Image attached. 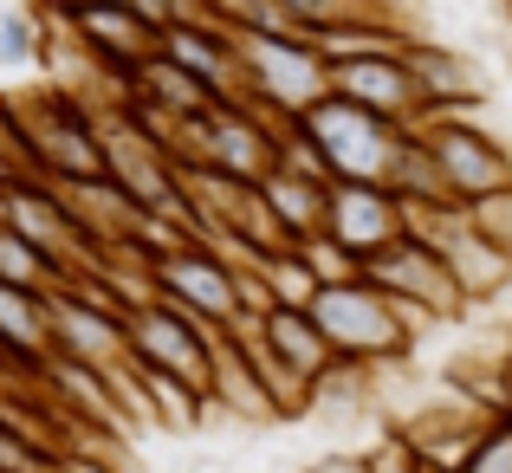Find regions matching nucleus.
I'll use <instances>...</instances> for the list:
<instances>
[{
  "label": "nucleus",
  "instance_id": "1",
  "mask_svg": "<svg viewBox=\"0 0 512 473\" xmlns=\"http://www.w3.org/2000/svg\"><path fill=\"white\" fill-rule=\"evenodd\" d=\"M305 312L318 318L325 344L338 350L344 363H402V357H415V344H422V324L402 312L389 292H376L363 273L338 279V286H318Z\"/></svg>",
  "mask_w": 512,
  "mask_h": 473
},
{
  "label": "nucleus",
  "instance_id": "2",
  "mask_svg": "<svg viewBox=\"0 0 512 473\" xmlns=\"http://www.w3.org/2000/svg\"><path fill=\"white\" fill-rule=\"evenodd\" d=\"M234 46H240L247 104H260V111L305 117L331 91V65L305 33H247V26H234Z\"/></svg>",
  "mask_w": 512,
  "mask_h": 473
},
{
  "label": "nucleus",
  "instance_id": "3",
  "mask_svg": "<svg viewBox=\"0 0 512 473\" xmlns=\"http://www.w3.org/2000/svg\"><path fill=\"white\" fill-rule=\"evenodd\" d=\"M363 279H370L376 292H389V299L422 324V331H428V324L467 318V299H461V286H454L448 260H441L422 234H409V227H402L396 240H383L376 253H363Z\"/></svg>",
  "mask_w": 512,
  "mask_h": 473
},
{
  "label": "nucleus",
  "instance_id": "4",
  "mask_svg": "<svg viewBox=\"0 0 512 473\" xmlns=\"http://www.w3.org/2000/svg\"><path fill=\"white\" fill-rule=\"evenodd\" d=\"M299 124H305V137L318 143V156H325V169L338 175V182H383L396 150H402V137H409L402 124L363 111V104L338 98V91H325Z\"/></svg>",
  "mask_w": 512,
  "mask_h": 473
},
{
  "label": "nucleus",
  "instance_id": "5",
  "mask_svg": "<svg viewBox=\"0 0 512 473\" xmlns=\"http://www.w3.org/2000/svg\"><path fill=\"white\" fill-rule=\"evenodd\" d=\"M409 130L428 143V156L441 162L454 201H480V195H493V188L512 182V150H506L500 130L480 124V111H428V117H415Z\"/></svg>",
  "mask_w": 512,
  "mask_h": 473
},
{
  "label": "nucleus",
  "instance_id": "6",
  "mask_svg": "<svg viewBox=\"0 0 512 473\" xmlns=\"http://www.w3.org/2000/svg\"><path fill=\"white\" fill-rule=\"evenodd\" d=\"M46 331H52V357L98 363V370H124L130 363V312H117L85 279L46 292Z\"/></svg>",
  "mask_w": 512,
  "mask_h": 473
},
{
  "label": "nucleus",
  "instance_id": "7",
  "mask_svg": "<svg viewBox=\"0 0 512 473\" xmlns=\"http://www.w3.org/2000/svg\"><path fill=\"white\" fill-rule=\"evenodd\" d=\"M156 299L182 305L188 318H201L208 331H234L247 318V299H240V273L208 247V240H182L175 253L156 260Z\"/></svg>",
  "mask_w": 512,
  "mask_h": 473
},
{
  "label": "nucleus",
  "instance_id": "8",
  "mask_svg": "<svg viewBox=\"0 0 512 473\" xmlns=\"http://www.w3.org/2000/svg\"><path fill=\"white\" fill-rule=\"evenodd\" d=\"M214 337L201 318H188L182 305L169 299H143L130 312V363H150V370H169L182 383L208 389L214 383Z\"/></svg>",
  "mask_w": 512,
  "mask_h": 473
},
{
  "label": "nucleus",
  "instance_id": "9",
  "mask_svg": "<svg viewBox=\"0 0 512 473\" xmlns=\"http://www.w3.org/2000/svg\"><path fill=\"white\" fill-rule=\"evenodd\" d=\"M52 13H59V7H52ZM65 26H72V39L104 65V78L117 85V98H124L130 72L163 52V26H156L143 7H130V0H91V7H72Z\"/></svg>",
  "mask_w": 512,
  "mask_h": 473
},
{
  "label": "nucleus",
  "instance_id": "10",
  "mask_svg": "<svg viewBox=\"0 0 512 473\" xmlns=\"http://www.w3.org/2000/svg\"><path fill=\"white\" fill-rule=\"evenodd\" d=\"M409 46L402 52H363V59H331V91L409 130L415 117H422V91H415V72H409Z\"/></svg>",
  "mask_w": 512,
  "mask_h": 473
},
{
  "label": "nucleus",
  "instance_id": "11",
  "mask_svg": "<svg viewBox=\"0 0 512 473\" xmlns=\"http://www.w3.org/2000/svg\"><path fill=\"white\" fill-rule=\"evenodd\" d=\"M325 234L344 240V247L363 260V253H376L383 240L402 234V201L389 195V182H331Z\"/></svg>",
  "mask_w": 512,
  "mask_h": 473
},
{
  "label": "nucleus",
  "instance_id": "12",
  "mask_svg": "<svg viewBox=\"0 0 512 473\" xmlns=\"http://www.w3.org/2000/svg\"><path fill=\"white\" fill-rule=\"evenodd\" d=\"M409 72H415V91H422V117L428 111H480V104H487V78H480L474 52L415 39L409 46Z\"/></svg>",
  "mask_w": 512,
  "mask_h": 473
},
{
  "label": "nucleus",
  "instance_id": "13",
  "mask_svg": "<svg viewBox=\"0 0 512 473\" xmlns=\"http://www.w3.org/2000/svg\"><path fill=\"white\" fill-rule=\"evenodd\" d=\"M124 98L150 104V111H163V117H208L214 104H221V98H214V91L201 85L195 72H182V65L169 59V52H156V59H143L137 72H130Z\"/></svg>",
  "mask_w": 512,
  "mask_h": 473
},
{
  "label": "nucleus",
  "instance_id": "14",
  "mask_svg": "<svg viewBox=\"0 0 512 473\" xmlns=\"http://www.w3.org/2000/svg\"><path fill=\"white\" fill-rule=\"evenodd\" d=\"M260 337L305 376V383H318V376L338 363V350L325 344V331H318V318L305 312V305H273V312H260Z\"/></svg>",
  "mask_w": 512,
  "mask_h": 473
},
{
  "label": "nucleus",
  "instance_id": "15",
  "mask_svg": "<svg viewBox=\"0 0 512 473\" xmlns=\"http://www.w3.org/2000/svg\"><path fill=\"white\" fill-rule=\"evenodd\" d=\"M266 208H273V221L286 227V240L299 247V240L325 234V201H331V182H318V175H299V169H273L260 182Z\"/></svg>",
  "mask_w": 512,
  "mask_h": 473
},
{
  "label": "nucleus",
  "instance_id": "16",
  "mask_svg": "<svg viewBox=\"0 0 512 473\" xmlns=\"http://www.w3.org/2000/svg\"><path fill=\"white\" fill-rule=\"evenodd\" d=\"M0 350H7V357H26V363H46V357H52L46 292L0 279Z\"/></svg>",
  "mask_w": 512,
  "mask_h": 473
},
{
  "label": "nucleus",
  "instance_id": "17",
  "mask_svg": "<svg viewBox=\"0 0 512 473\" xmlns=\"http://www.w3.org/2000/svg\"><path fill=\"white\" fill-rule=\"evenodd\" d=\"M137 383H143V402H150V428H169V435H195L208 422V389L182 383L169 370H150L137 363Z\"/></svg>",
  "mask_w": 512,
  "mask_h": 473
},
{
  "label": "nucleus",
  "instance_id": "18",
  "mask_svg": "<svg viewBox=\"0 0 512 473\" xmlns=\"http://www.w3.org/2000/svg\"><path fill=\"white\" fill-rule=\"evenodd\" d=\"M389 195L402 201V208H448L454 201V188H448V175H441V162L428 156V143L415 137H402V150H396V162H389Z\"/></svg>",
  "mask_w": 512,
  "mask_h": 473
},
{
  "label": "nucleus",
  "instance_id": "19",
  "mask_svg": "<svg viewBox=\"0 0 512 473\" xmlns=\"http://www.w3.org/2000/svg\"><path fill=\"white\" fill-rule=\"evenodd\" d=\"M260 279H266V299L273 305H312V292H318V273L305 266L299 247L260 253Z\"/></svg>",
  "mask_w": 512,
  "mask_h": 473
},
{
  "label": "nucleus",
  "instance_id": "20",
  "mask_svg": "<svg viewBox=\"0 0 512 473\" xmlns=\"http://www.w3.org/2000/svg\"><path fill=\"white\" fill-rule=\"evenodd\" d=\"M0 473H65V454L0 415Z\"/></svg>",
  "mask_w": 512,
  "mask_h": 473
},
{
  "label": "nucleus",
  "instance_id": "21",
  "mask_svg": "<svg viewBox=\"0 0 512 473\" xmlns=\"http://www.w3.org/2000/svg\"><path fill=\"white\" fill-rule=\"evenodd\" d=\"M39 46H46V26H39L33 7H7V13H0V72H13V65H33Z\"/></svg>",
  "mask_w": 512,
  "mask_h": 473
},
{
  "label": "nucleus",
  "instance_id": "22",
  "mask_svg": "<svg viewBox=\"0 0 512 473\" xmlns=\"http://www.w3.org/2000/svg\"><path fill=\"white\" fill-rule=\"evenodd\" d=\"M454 473H512V415H493V422L474 435V448H467V461Z\"/></svg>",
  "mask_w": 512,
  "mask_h": 473
},
{
  "label": "nucleus",
  "instance_id": "23",
  "mask_svg": "<svg viewBox=\"0 0 512 473\" xmlns=\"http://www.w3.org/2000/svg\"><path fill=\"white\" fill-rule=\"evenodd\" d=\"M363 461H370V473H435L422 461V448H415L402 428H389V422H383V435L363 448Z\"/></svg>",
  "mask_w": 512,
  "mask_h": 473
},
{
  "label": "nucleus",
  "instance_id": "24",
  "mask_svg": "<svg viewBox=\"0 0 512 473\" xmlns=\"http://www.w3.org/2000/svg\"><path fill=\"white\" fill-rule=\"evenodd\" d=\"M299 253H305V266L318 273V286H338V279H357V273H363V260L344 247V240H331V234L299 240Z\"/></svg>",
  "mask_w": 512,
  "mask_h": 473
},
{
  "label": "nucleus",
  "instance_id": "25",
  "mask_svg": "<svg viewBox=\"0 0 512 473\" xmlns=\"http://www.w3.org/2000/svg\"><path fill=\"white\" fill-rule=\"evenodd\" d=\"M467 214H474V227L512 260V182L493 188V195H480V201H467Z\"/></svg>",
  "mask_w": 512,
  "mask_h": 473
},
{
  "label": "nucleus",
  "instance_id": "26",
  "mask_svg": "<svg viewBox=\"0 0 512 473\" xmlns=\"http://www.w3.org/2000/svg\"><path fill=\"white\" fill-rule=\"evenodd\" d=\"M299 473H370V461H363V454H318V461H305Z\"/></svg>",
  "mask_w": 512,
  "mask_h": 473
},
{
  "label": "nucleus",
  "instance_id": "27",
  "mask_svg": "<svg viewBox=\"0 0 512 473\" xmlns=\"http://www.w3.org/2000/svg\"><path fill=\"white\" fill-rule=\"evenodd\" d=\"M500 415H512V357H506V396H500Z\"/></svg>",
  "mask_w": 512,
  "mask_h": 473
},
{
  "label": "nucleus",
  "instance_id": "28",
  "mask_svg": "<svg viewBox=\"0 0 512 473\" xmlns=\"http://www.w3.org/2000/svg\"><path fill=\"white\" fill-rule=\"evenodd\" d=\"M46 7H59V13H72V7H91V0H46Z\"/></svg>",
  "mask_w": 512,
  "mask_h": 473
},
{
  "label": "nucleus",
  "instance_id": "29",
  "mask_svg": "<svg viewBox=\"0 0 512 473\" xmlns=\"http://www.w3.org/2000/svg\"><path fill=\"white\" fill-rule=\"evenodd\" d=\"M0 357H7V350H0Z\"/></svg>",
  "mask_w": 512,
  "mask_h": 473
},
{
  "label": "nucleus",
  "instance_id": "30",
  "mask_svg": "<svg viewBox=\"0 0 512 473\" xmlns=\"http://www.w3.org/2000/svg\"><path fill=\"white\" fill-rule=\"evenodd\" d=\"M221 7H227V0H221Z\"/></svg>",
  "mask_w": 512,
  "mask_h": 473
}]
</instances>
